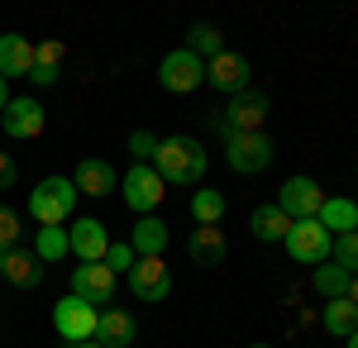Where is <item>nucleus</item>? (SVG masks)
I'll return each instance as SVG.
<instances>
[{
  "label": "nucleus",
  "mask_w": 358,
  "mask_h": 348,
  "mask_svg": "<svg viewBox=\"0 0 358 348\" xmlns=\"http://www.w3.org/2000/svg\"><path fill=\"white\" fill-rule=\"evenodd\" d=\"M153 172L163 177V187H192V182H201V177H206V143L192 138V134L158 138Z\"/></svg>",
  "instance_id": "nucleus-1"
},
{
  "label": "nucleus",
  "mask_w": 358,
  "mask_h": 348,
  "mask_svg": "<svg viewBox=\"0 0 358 348\" xmlns=\"http://www.w3.org/2000/svg\"><path fill=\"white\" fill-rule=\"evenodd\" d=\"M72 210H77V187H72V177H43L38 187L29 191V215L38 219V229L62 224Z\"/></svg>",
  "instance_id": "nucleus-2"
},
{
  "label": "nucleus",
  "mask_w": 358,
  "mask_h": 348,
  "mask_svg": "<svg viewBox=\"0 0 358 348\" xmlns=\"http://www.w3.org/2000/svg\"><path fill=\"white\" fill-rule=\"evenodd\" d=\"M268 110H273L268 91H239V96H229V101H224V110L215 115V124L224 129V138H234V134H263Z\"/></svg>",
  "instance_id": "nucleus-3"
},
{
  "label": "nucleus",
  "mask_w": 358,
  "mask_h": 348,
  "mask_svg": "<svg viewBox=\"0 0 358 348\" xmlns=\"http://www.w3.org/2000/svg\"><path fill=\"white\" fill-rule=\"evenodd\" d=\"M277 158V148H273V138L268 134H234V138H224V162L239 172V177H258V172H268Z\"/></svg>",
  "instance_id": "nucleus-4"
},
{
  "label": "nucleus",
  "mask_w": 358,
  "mask_h": 348,
  "mask_svg": "<svg viewBox=\"0 0 358 348\" xmlns=\"http://www.w3.org/2000/svg\"><path fill=\"white\" fill-rule=\"evenodd\" d=\"M96 324H101V310L77 300V296H62L53 305V329L62 334V344H91L96 339Z\"/></svg>",
  "instance_id": "nucleus-5"
},
{
  "label": "nucleus",
  "mask_w": 358,
  "mask_h": 348,
  "mask_svg": "<svg viewBox=\"0 0 358 348\" xmlns=\"http://www.w3.org/2000/svg\"><path fill=\"white\" fill-rule=\"evenodd\" d=\"M120 191H124V205L138 210V215H153L158 205H163V196H167L163 177L153 172V162H134V167L120 177Z\"/></svg>",
  "instance_id": "nucleus-6"
},
{
  "label": "nucleus",
  "mask_w": 358,
  "mask_h": 348,
  "mask_svg": "<svg viewBox=\"0 0 358 348\" xmlns=\"http://www.w3.org/2000/svg\"><path fill=\"white\" fill-rule=\"evenodd\" d=\"M287 258L292 263H306V268H320V263H330V234H325V224L320 219H296L292 224V234H287Z\"/></svg>",
  "instance_id": "nucleus-7"
},
{
  "label": "nucleus",
  "mask_w": 358,
  "mask_h": 348,
  "mask_svg": "<svg viewBox=\"0 0 358 348\" xmlns=\"http://www.w3.org/2000/svg\"><path fill=\"white\" fill-rule=\"evenodd\" d=\"M158 81L163 91H177V96H192L196 86H206V62L187 48H172V53L158 62Z\"/></svg>",
  "instance_id": "nucleus-8"
},
{
  "label": "nucleus",
  "mask_w": 358,
  "mask_h": 348,
  "mask_svg": "<svg viewBox=\"0 0 358 348\" xmlns=\"http://www.w3.org/2000/svg\"><path fill=\"white\" fill-rule=\"evenodd\" d=\"M325 205V191L315 177H287L282 191H277V210L287 215V219H315Z\"/></svg>",
  "instance_id": "nucleus-9"
},
{
  "label": "nucleus",
  "mask_w": 358,
  "mask_h": 348,
  "mask_svg": "<svg viewBox=\"0 0 358 348\" xmlns=\"http://www.w3.org/2000/svg\"><path fill=\"white\" fill-rule=\"evenodd\" d=\"M124 282H129V291L138 300H148V305H158L172 296V268H167L163 258H138L134 268L124 272Z\"/></svg>",
  "instance_id": "nucleus-10"
},
{
  "label": "nucleus",
  "mask_w": 358,
  "mask_h": 348,
  "mask_svg": "<svg viewBox=\"0 0 358 348\" xmlns=\"http://www.w3.org/2000/svg\"><path fill=\"white\" fill-rule=\"evenodd\" d=\"M72 296L77 300H86V305H110L115 296V272L106 268V263H77V272H72Z\"/></svg>",
  "instance_id": "nucleus-11"
},
{
  "label": "nucleus",
  "mask_w": 358,
  "mask_h": 348,
  "mask_svg": "<svg viewBox=\"0 0 358 348\" xmlns=\"http://www.w3.org/2000/svg\"><path fill=\"white\" fill-rule=\"evenodd\" d=\"M43 124H48V115L38 106V96H15V101L5 106V115H0V129L10 138H38Z\"/></svg>",
  "instance_id": "nucleus-12"
},
{
  "label": "nucleus",
  "mask_w": 358,
  "mask_h": 348,
  "mask_svg": "<svg viewBox=\"0 0 358 348\" xmlns=\"http://www.w3.org/2000/svg\"><path fill=\"white\" fill-rule=\"evenodd\" d=\"M67 243L77 253V263H106V248H110V234L96 215H82L77 224H67Z\"/></svg>",
  "instance_id": "nucleus-13"
},
{
  "label": "nucleus",
  "mask_w": 358,
  "mask_h": 348,
  "mask_svg": "<svg viewBox=\"0 0 358 348\" xmlns=\"http://www.w3.org/2000/svg\"><path fill=\"white\" fill-rule=\"evenodd\" d=\"M206 81L220 91V96H239V91H248V57L239 53H215L210 62H206Z\"/></svg>",
  "instance_id": "nucleus-14"
},
{
  "label": "nucleus",
  "mask_w": 358,
  "mask_h": 348,
  "mask_svg": "<svg viewBox=\"0 0 358 348\" xmlns=\"http://www.w3.org/2000/svg\"><path fill=\"white\" fill-rule=\"evenodd\" d=\"M224 253H229V239H224L220 224H192V234H187V258H192L196 268H215Z\"/></svg>",
  "instance_id": "nucleus-15"
},
{
  "label": "nucleus",
  "mask_w": 358,
  "mask_h": 348,
  "mask_svg": "<svg viewBox=\"0 0 358 348\" xmlns=\"http://www.w3.org/2000/svg\"><path fill=\"white\" fill-rule=\"evenodd\" d=\"M72 187H77V196H115V187H120V177H115V167L106 158H82L77 162V177H72Z\"/></svg>",
  "instance_id": "nucleus-16"
},
{
  "label": "nucleus",
  "mask_w": 358,
  "mask_h": 348,
  "mask_svg": "<svg viewBox=\"0 0 358 348\" xmlns=\"http://www.w3.org/2000/svg\"><path fill=\"white\" fill-rule=\"evenodd\" d=\"M0 277H5L10 287H20V291H34V287L43 282V263H38L34 248H10L5 263H0Z\"/></svg>",
  "instance_id": "nucleus-17"
},
{
  "label": "nucleus",
  "mask_w": 358,
  "mask_h": 348,
  "mask_svg": "<svg viewBox=\"0 0 358 348\" xmlns=\"http://www.w3.org/2000/svg\"><path fill=\"white\" fill-rule=\"evenodd\" d=\"M34 72V43L24 34H0V77H29Z\"/></svg>",
  "instance_id": "nucleus-18"
},
{
  "label": "nucleus",
  "mask_w": 358,
  "mask_h": 348,
  "mask_svg": "<svg viewBox=\"0 0 358 348\" xmlns=\"http://www.w3.org/2000/svg\"><path fill=\"white\" fill-rule=\"evenodd\" d=\"M138 339V324L129 310H101V324H96V344L101 348H129Z\"/></svg>",
  "instance_id": "nucleus-19"
},
{
  "label": "nucleus",
  "mask_w": 358,
  "mask_h": 348,
  "mask_svg": "<svg viewBox=\"0 0 358 348\" xmlns=\"http://www.w3.org/2000/svg\"><path fill=\"white\" fill-rule=\"evenodd\" d=\"M315 219L325 224L330 239H339V234H358V205L349 201V196H325V205H320Z\"/></svg>",
  "instance_id": "nucleus-20"
},
{
  "label": "nucleus",
  "mask_w": 358,
  "mask_h": 348,
  "mask_svg": "<svg viewBox=\"0 0 358 348\" xmlns=\"http://www.w3.org/2000/svg\"><path fill=\"white\" fill-rule=\"evenodd\" d=\"M292 224H296V219H287V215L277 210V201L273 205H258V210L248 215V234H253L258 243H282L287 234H292Z\"/></svg>",
  "instance_id": "nucleus-21"
},
{
  "label": "nucleus",
  "mask_w": 358,
  "mask_h": 348,
  "mask_svg": "<svg viewBox=\"0 0 358 348\" xmlns=\"http://www.w3.org/2000/svg\"><path fill=\"white\" fill-rule=\"evenodd\" d=\"M129 248H134L138 258H163V248H167V224L158 219V215H138Z\"/></svg>",
  "instance_id": "nucleus-22"
},
{
  "label": "nucleus",
  "mask_w": 358,
  "mask_h": 348,
  "mask_svg": "<svg viewBox=\"0 0 358 348\" xmlns=\"http://www.w3.org/2000/svg\"><path fill=\"white\" fill-rule=\"evenodd\" d=\"M349 287H354V277L339 268V263H320V268H310V291H320L325 300L349 296Z\"/></svg>",
  "instance_id": "nucleus-23"
},
{
  "label": "nucleus",
  "mask_w": 358,
  "mask_h": 348,
  "mask_svg": "<svg viewBox=\"0 0 358 348\" xmlns=\"http://www.w3.org/2000/svg\"><path fill=\"white\" fill-rule=\"evenodd\" d=\"M325 334H334V339H349L358 329V305L349 300V296H339V300H325Z\"/></svg>",
  "instance_id": "nucleus-24"
},
{
  "label": "nucleus",
  "mask_w": 358,
  "mask_h": 348,
  "mask_svg": "<svg viewBox=\"0 0 358 348\" xmlns=\"http://www.w3.org/2000/svg\"><path fill=\"white\" fill-rule=\"evenodd\" d=\"M34 253H38V263L48 268L57 258H67L72 253V243H67V229L62 224H48V229H38V239H34Z\"/></svg>",
  "instance_id": "nucleus-25"
},
{
  "label": "nucleus",
  "mask_w": 358,
  "mask_h": 348,
  "mask_svg": "<svg viewBox=\"0 0 358 348\" xmlns=\"http://www.w3.org/2000/svg\"><path fill=\"white\" fill-rule=\"evenodd\" d=\"M187 53H196L201 62H210L215 53H224V38L215 24H192L187 29Z\"/></svg>",
  "instance_id": "nucleus-26"
},
{
  "label": "nucleus",
  "mask_w": 358,
  "mask_h": 348,
  "mask_svg": "<svg viewBox=\"0 0 358 348\" xmlns=\"http://www.w3.org/2000/svg\"><path fill=\"white\" fill-rule=\"evenodd\" d=\"M192 219H196V224H220V219H224V196L215 187H196Z\"/></svg>",
  "instance_id": "nucleus-27"
},
{
  "label": "nucleus",
  "mask_w": 358,
  "mask_h": 348,
  "mask_svg": "<svg viewBox=\"0 0 358 348\" xmlns=\"http://www.w3.org/2000/svg\"><path fill=\"white\" fill-rule=\"evenodd\" d=\"M330 263H339L349 277H358V234H339L330 243Z\"/></svg>",
  "instance_id": "nucleus-28"
},
{
  "label": "nucleus",
  "mask_w": 358,
  "mask_h": 348,
  "mask_svg": "<svg viewBox=\"0 0 358 348\" xmlns=\"http://www.w3.org/2000/svg\"><path fill=\"white\" fill-rule=\"evenodd\" d=\"M20 215L10 210V205H0V253H10V248H20Z\"/></svg>",
  "instance_id": "nucleus-29"
},
{
  "label": "nucleus",
  "mask_w": 358,
  "mask_h": 348,
  "mask_svg": "<svg viewBox=\"0 0 358 348\" xmlns=\"http://www.w3.org/2000/svg\"><path fill=\"white\" fill-rule=\"evenodd\" d=\"M124 143H129L134 162H153V153H158V134H153V129H134Z\"/></svg>",
  "instance_id": "nucleus-30"
},
{
  "label": "nucleus",
  "mask_w": 358,
  "mask_h": 348,
  "mask_svg": "<svg viewBox=\"0 0 358 348\" xmlns=\"http://www.w3.org/2000/svg\"><path fill=\"white\" fill-rule=\"evenodd\" d=\"M134 263H138V253L129 248V243H110V248H106V268H110L115 277H124Z\"/></svg>",
  "instance_id": "nucleus-31"
},
{
  "label": "nucleus",
  "mask_w": 358,
  "mask_h": 348,
  "mask_svg": "<svg viewBox=\"0 0 358 348\" xmlns=\"http://www.w3.org/2000/svg\"><path fill=\"white\" fill-rule=\"evenodd\" d=\"M62 57H67V48H62L57 38H43V43H34V67H62Z\"/></svg>",
  "instance_id": "nucleus-32"
},
{
  "label": "nucleus",
  "mask_w": 358,
  "mask_h": 348,
  "mask_svg": "<svg viewBox=\"0 0 358 348\" xmlns=\"http://www.w3.org/2000/svg\"><path fill=\"white\" fill-rule=\"evenodd\" d=\"M57 77H62V67H34V72H29L34 86H57Z\"/></svg>",
  "instance_id": "nucleus-33"
},
{
  "label": "nucleus",
  "mask_w": 358,
  "mask_h": 348,
  "mask_svg": "<svg viewBox=\"0 0 358 348\" xmlns=\"http://www.w3.org/2000/svg\"><path fill=\"white\" fill-rule=\"evenodd\" d=\"M15 182H20V177H15V158H10V153H0V191H10Z\"/></svg>",
  "instance_id": "nucleus-34"
},
{
  "label": "nucleus",
  "mask_w": 358,
  "mask_h": 348,
  "mask_svg": "<svg viewBox=\"0 0 358 348\" xmlns=\"http://www.w3.org/2000/svg\"><path fill=\"white\" fill-rule=\"evenodd\" d=\"M10 101H15V96H10V81L0 77V115H5V106H10Z\"/></svg>",
  "instance_id": "nucleus-35"
},
{
  "label": "nucleus",
  "mask_w": 358,
  "mask_h": 348,
  "mask_svg": "<svg viewBox=\"0 0 358 348\" xmlns=\"http://www.w3.org/2000/svg\"><path fill=\"white\" fill-rule=\"evenodd\" d=\"M344 348H358V329H354V334H349V339H344Z\"/></svg>",
  "instance_id": "nucleus-36"
},
{
  "label": "nucleus",
  "mask_w": 358,
  "mask_h": 348,
  "mask_svg": "<svg viewBox=\"0 0 358 348\" xmlns=\"http://www.w3.org/2000/svg\"><path fill=\"white\" fill-rule=\"evenodd\" d=\"M349 300H354V305H358V277H354V287H349Z\"/></svg>",
  "instance_id": "nucleus-37"
},
{
  "label": "nucleus",
  "mask_w": 358,
  "mask_h": 348,
  "mask_svg": "<svg viewBox=\"0 0 358 348\" xmlns=\"http://www.w3.org/2000/svg\"><path fill=\"white\" fill-rule=\"evenodd\" d=\"M67 348H101V344H96V339H91V344H67Z\"/></svg>",
  "instance_id": "nucleus-38"
},
{
  "label": "nucleus",
  "mask_w": 358,
  "mask_h": 348,
  "mask_svg": "<svg viewBox=\"0 0 358 348\" xmlns=\"http://www.w3.org/2000/svg\"><path fill=\"white\" fill-rule=\"evenodd\" d=\"M248 348H273V344H248Z\"/></svg>",
  "instance_id": "nucleus-39"
},
{
  "label": "nucleus",
  "mask_w": 358,
  "mask_h": 348,
  "mask_svg": "<svg viewBox=\"0 0 358 348\" xmlns=\"http://www.w3.org/2000/svg\"><path fill=\"white\" fill-rule=\"evenodd\" d=\"M0 263H5V253H0Z\"/></svg>",
  "instance_id": "nucleus-40"
}]
</instances>
